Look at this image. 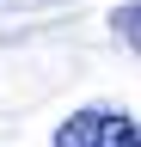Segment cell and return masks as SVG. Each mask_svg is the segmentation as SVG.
<instances>
[{
    "label": "cell",
    "mask_w": 141,
    "mask_h": 147,
    "mask_svg": "<svg viewBox=\"0 0 141 147\" xmlns=\"http://www.w3.org/2000/svg\"><path fill=\"white\" fill-rule=\"evenodd\" d=\"M104 117H111V110H74V117L61 123L55 147H92V141H98V129H104Z\"/></svg>",
    "instance_id": "obj_1"
},
{
    "label": "cell",
    "mask_w": 141,
    "mask_h": 147,
    "mask_svg": "<svg viewBox=\"0 0 141 147\" xmlns=\"http://www.w3.org/2000/svg\"><path fill=\"white\" fill-rule=\"evenodd\" d=\"M92 147H141V129L123 117V110H111V117H104V129H98V141Z\"/></svg>",
    "instance_id": "obj_2"
},
{
    "label": "cell",
    "mask_w": 141,
    "mask_h": 147,
    "mask_svg": "<svg viewBox=\"0 0 141 147\" xmlns=\"http://www.w3.org/2000/svg\"><path fill=\"white\" fill-rule=\"evenodd\" d=\"M111 31L123 37V43H135V49H141V0H135V6H117V12H111Z\"/></svg>",
    "instance_id": "obj_3"
}]
</instances>
